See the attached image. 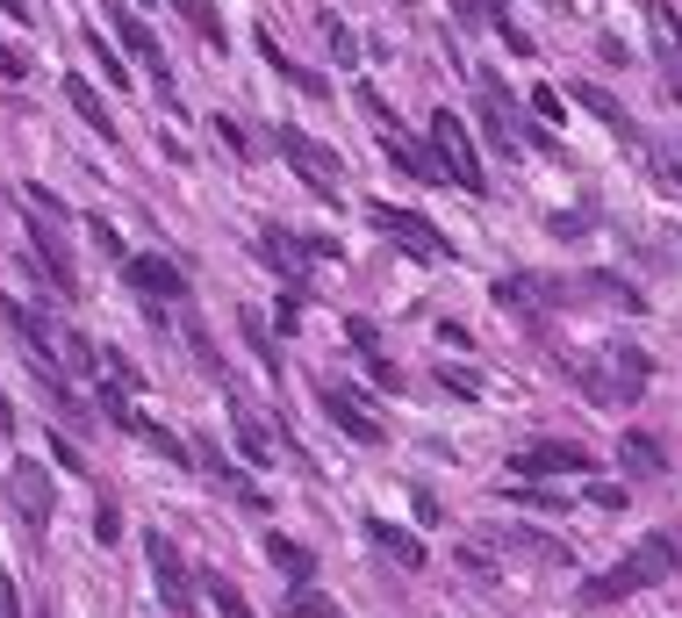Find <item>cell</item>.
<instances>
[{
  "instance_id": "8fae6325",
  "label": "cell",
  "mask_w": 682,
  "mask_h": 618,
  "mask_svg": "<svg viewBox=\"0 0 682 618\" xmlns=\"http://www.w3.org/2000/svg\"><path fill=\"white\" fill-rule=\"evenodd\" d=\"M108 22H116V36L130 44V58H136V66H144V72L158 80V94H166V51H158V36L144 29V22H136L130 8H108Z\"/></svg>"
},
{
  "instance_id": "4fadbf2b",
  "label": "cell",
  "mask_w": 682,
  "mask_h": 618,
  "mask_svg": "<svg viewBox=\"0 0 682 618\" xmlns=\"http://www.w3.org/2000/svg\"><path fill=\"white\" fill-rule=\"evenodd\" d=\"M647 22H654V58H661V72H668V80H682V15L668 8V0H654Z\"/></svg>"
},
{
  "instance_id": "603a6c76",
  "label": "cell",
  "mask_w": 682,
  "mask_h": 618,
  "mask_svg": "<svg viewBox=\"0 0 682 618\" xmlns=\"http://www.w3.org/2000/svg\"><path fill=\"white\" fill-rule=\"evenodd\" d=\"M582 108H589V116H603V122L618 130V138H632V116L611 102V94H603V86H582Z\"/></svg>"
},
{
  "instance_id": "e0dca14e",
  "label": "cell",
  "mask_w": 682,
  "mask_h": 618,
  "mask_svg": "<svg viewBox=\"0 0 682 618\" xmlns=\"http://www.w3.org/2000/svg\"><path fill=\"white\" fill-rule=\"evenodd\" d=\"M65 102L80 108V122H86V130H94V138H116V122H108L101 94H94V86H86V80H65Z\"/></svg>"
},
{
  "instance_id": "30bf717a",
  "label": "cell",
  "mask_w": 682,
  "mask_h": 618,
  "mask_svg": "<svg viewBox=\"0 0 682 618\" xmlns=\"http://www.w3.org/2000/svg\"><path fill=\"white\" fill-rule=\"evenodd\" d=\"M561 281H546V274H503V281H495V302H503V309H517V317H539V309H553V302H561Z\"/></svg>"
},
{
  "instance_id": "5bb4252c",
  "label": "cell",
  "mask_w": 682,
  "mask_h": 618,
  "mask_svg": "<svg viewBox=\"0 0 682 618\" xmlns=\"http://www.w3.org/2000/svg\"><path fill=\"white\" fill-rule=\"evenodd\" d=\"M302 252H309V245H295L288 230H266V238H259V266H273V274H280V281H295V288H302V274H309V266H302Z\"/></svg>"
},
{
  "instance_id": "5b68a950",
  "label": "cell",
  "mask_w": 682,
  "mask_h": 618,
  "mask_svg": "<svg viewBox=\"0 0 682 618\" xmlns=\"http://www.w3.org/2000/svg\"><path fill=\"white\" fill-rule=\"evenodd\" d=\"M431 152H439V166L453 173V180H460L467 194H481V188H489V173H481V158H475V138H467V130H460L453 116H445V108L431 116Z\"/></svg>"
},
{
  "instance_id": "ba28073f",
  "label": "cell",
  "mask_w": 682,
  "mask_h": 618,
  "mask_svg": "<svg viewBox=\"0 0 682 618\" xmlns=\"http://www.w3.org/2000/svg\"><path fill=\"white\" fill-rule=\"evenodd\" d=\"M130 288L152 295V302H188V274H180L166 252H136L130 259Z\"/></svg>"
},
{
  "instance_id": "8d00e7d4",
  "label": "cell",
  "mask_w": 682,
  "mask_h": 618,
  "mask_svg": "<svg viewBox=\"0 0 682 618\" xmlns=\"http://www.w3.org/2000/svg\"><path fill=\"white\" fill-rule=\"evenodd\" d=\"M589 230V209H575V216H553V238H582Z\"/></svg>"
},
{
  "instance_id": "d6a6232c",
  "label": "cell",
  "mask_w": 682,
  "mask_h": 618,
  "mask_svg": "<svg viewBox=\"0 0 682 618\" xmlns=\"http://www.w3.org/2000/svg\"><path fill=\"white\" fill-rule=\"evenodd\" d=\"M244 338H252V353H259V360H266V367H273V331H266V324H259L252 309H244Z\"/></svg>"
},
{
  "instance_id": "f546056e",
  "label": "cell",
  "mask_w": 682,
  "mask_h": 618,
  "mask_svg": "<svg viewBox=\"0 0 682 618\" xmlns=\"http://www.w3.org/2000/svg\"><path fill=\"white\" fill-rule=\"evenodd\" d=\"M611 367L625 381H639V389H647V375H654V360H647V353H632V345H625V353H611Z\"/></svg>"
},
{
  "instance_id": "7c38bea8",
  "label": "cell",
  "mask_w": 682,
  "mask_h": 618,
  "mask_svg": "<svg viewBox=\"0 0 682 618\" xmlns=\"http://www.w3.org/2000/svg\"><path fill=\"white\" fill-rule=\"evenodd\" d=\"M0 309H8L22 324V338L36 345V367H58V338H65V331L51 324V309H36V302H0Z\"/></svg>"
},
{
  "instance_id": "cb8c5ba5",
  "label": "cell",
  "mask_w": 682,
  "mask_h": 618,
  "mask_svg": "<svg viewBox=\"0 0 682 618\" xmlns=\"http://www.w3.org/2000/svg\"><path fill=\"white\" fill-rule=\"evenodd\" d=\"M180 15L194 22V36H208V44L223 51V22H216V0H180Z\"/></svg>"
},
{
  "instance_id": "277c9868",
  "label": "cell",
  "mask_w": 682,
  "mask_h": 618,
  "mask_svg": "<svg viewBox=\"0 0 682 618\" xmlns=\"http://www.w3.org/2000/svg\"><path fill=\"white\" fill-rule=\"evenodd\" d=\"M144 561H152V583H158V597H166V611L188 618L194 611V575H188V561H180V547H172L166 533H144Z\"/></svg>"
},
{
  "instance_id": "d4e9b609",
  "label": "cell",
  "mask_w": 682,
  "mask_h": 618,
  "mask_svg": "<svg viewBox=\"0 0 682 618\" xmlns=\"http://www.w3.org/2000/svg\"><path fill=\"white\" fill-rule=\"evenodd\" d=\"M495 489H503V497H517V503H531V511H561V489H531V482H495Z\"/></svg>"
},
{
  "instance_id": "52a82bcc",
  "label": "cell",
  "mask_w": 682,
  "mask_h": 618,
  "mask_svg": "<svg viewBox=\"0 0 682 618\" xmlns=\"http://www.w3.org/2000/svg\"><path fill=\"white\" fill-rule=\"evenodd\" d=\"M316 395H324L331 425H338L345 439H359V447H381V425H374V411H367V403H359V395L345 389V381H331V375H324V389H316Z\"/></svg>"
},
{
  "instance_id": "9a60e30c",
  "label": "cell",
  "mask_w": 682,
  "mask_h": 618,
  "mask_svg": "<svg viewBox=\"0 0 682 618\" xmlns=\"http://www.w3.org/2000/svg\"><path fill=\"white\" fill-rule=\"evenodd\" d=\"M381 152H388V158H395V166H403V173H417V180H439V173H445L439 158H424V152H417V144L403 138V122H395V116L381 122Z\"/></svg>"
},
{
  "instance_id": "ffe728a7",
  "label": "cell",
  "mask_w": 682,
  "mask_h": 618,
  "mask_svg": "<svg viewBox=\"0 0 682 618\" xmlns=\"http://www.w3.org/2000/svg\"><path fill=\"white\" fill-rule=\"evenodd\" d=\"M238 447H244V461H252V467H273V439H266V425H259L244 403H238Z\"/></svg>"
},
{
  "instance_id": "b9f144b4",
  "label": "cell",
  "mask_w": 682,
  "mask_h": 618,
  "mask_svg": "<svg viewBox=\"0 0 682 618\" xmlns=\"http://www.w3.org/2000/svg\"><path fill=\"white\" fill-rule=\"evenodd\" d=\"M8 431H15V411H8V395H0V439H8Z\"/></svg>"
},
{
  "instance_id": "60d3db41",
  "label": "cell",
  "mask_w": 682,
  "mask_h": 618,
  "mask_svg": "<svg viewBox=\"0 0 682 618\" xmlns=\"http://www.w3.org/2000/svg\"><path fill=\"white\" fill-rule=\"evenodd\" d=\"M0 15H8V22H29V0H0Z\"/></svg>"
},
{
  "instance_id": "83f0119b",
  "label": "cell",
  "mask_w": 682,
  "mask_h": 618,
  "mask_svg": "<svg viewBox=\"0 0 682 618\" xmlns=\"http://www.w3.org/2000/svg\"><path fill=\"white\" fill-rule=\"evenodd\" d=\"M136 439H152V447H158V453H166V461H180V467H188V461H194V453H188V447H180V439H172V431H166V425H152V417H144V431H136Z\"/></svg>"
},
{
  "instance_id": "f35d334b",
  "label": "cell",
  "mask_w": 682,
  "mask_h": 618,
  "mask_svg": "<svg viewBox=\"0 0 682 618\" xmlns=\"http://www.w3.org/2000/svg\"><path fill=\"white\" fill-rule=\"evenodd\" d=\"M94 245H101V252H108V259H122V238H116V230H108V224H101V216H94Z\"/></svg>"
},
{
  "instance_id": "7402d4cb",
  "label": "cell",
  "mask_w": 682,
  "mask_h": 618,
  "mask_svg": "<svg viewBox=\"0 0 682 618\" xmlns=\"http://www.w3.org/2000/svg\"><path fill=\"white\" fill-rule=\"evenodd\" d=\"M625 461L639 467V475H661L668 453H661V439H654V431H625Z\"/></svg>"
},
{
  "instance_id": "4dcf8cb0",
  "label": "cell",
  "mask_w": 682,
  "mask_h": 618,
  "mask_svg": "<svg viewBox=\"0 0 682 618\" xmlns=\"http://www.w3.org/2000/svg\"><path fill=\"white\" fill-rule=\"evenodd\" d=\"M345 338H352L359 353H367V360H374V353H381V331L367 324V317H352V324H345Z\"/></svg>"
},
{
  "instance_id": "44dd1931",
  "label": "cell",
  "mask_w": 682,
  "mask_h": 618,
  "mask_svg": "<svg viewBox=\"0 0 682 618\" xmlns=\"http://www.w3.org/2000/svg\"><path fill=\"white\" fill-rule=\"evenodd\" d=\"M266 561L280 568V575H295V583H302L309 568H316V554H309V547H295V539H280V533H273V539H266Z\"/></svg>"
},
{
  "instance_id": "2e32d148",
  "label": "cell",
  "mask_w": 682,
  "mask_h": 618,
  "mask_svg": "<svg viewBox=\"0 0 682 618\" xmlns=\"http://www.w3.org/2000/svg\"><path fill=\"white\" fill-rule=\"evenodd\" d=\"M367 539H374L381 554H395L403 568H424V547H417V539H409L403 525H388V518H367Z\"/></svg>"
},
{
  "instance_id": "4316f807",
  "label": "cell",
  "mask_w": 682,
  "mask_h": 618,
  "mask_svg": "<svg viewBox=\"0 0 682 618\" xmlns=\"http://www.w3.org/2000/svg\"><path fill=\"white\" fill-rule=\"evenodd\" d=\"M208 597H216V611H223V618H252V604L238 597V583H223V575H208Z\"/></svg>"
},
{
  "instance_id": "7a4b0ae2",
  "label": "cell",
  "mask_w": 682,
  "mask_h": 618,
  "mask_svg": "<svg viewBox=\"0 0 682 618\" xmlns=\"http://www.w3.org/2000/svg\"><path fill=\"white\" fill-rule=\"evenodd\" d=\"M273 152L288 158V166L302 173V180H309V188H316V194H324V202H331V188H338V180H345L338 152H331V144H316V138H309V130H295V122H288V130H273Z\"/></svg>"
},
{
  "instance_id": "6da1fadb",
  "label": "cell",
  "mask_w": 682,
  "mask_h": 618,
  "mask_svg": "<svg viewBox=\"0 0 682 618\" xmlns=\"http://www.w3.org/2000/svg\"><path fill=\"white\" fill-rule=\"evenodd\" d=\"M675 568H682V533H647L611 575H589V583H582V604H625V597H639V590L668 583Z\"/></svg>"
},
{
  "instance_id": "836d02e7",
  "label": "cell",
  "mask_w": 682,
  "mask_h": 618,
  "mask_svg": "<svg viewBox=\"0 0 682 618\" xmlns=\"http://www.w3.org/2000/svg\"><path fill=\"white\" fill-rule=\"evenodd\" d=\"M0 80H29V58H22L8 36H0Z\"/></svg>"
},
{
  "instance_id": "3957f363",
  "label": "cell",
  "mask_w": 682,
  "mask_h": 618,
  "mask_svg": "<svg viewBox=\"0 0 682 618\" xmlns=\"http://www.w3.org/2000/svg\"><path fill=\"white\" fill-rule=\"evenodd\" d=\"M367 224H374L381 238L409 245V259H453V238H445L439 224H424L417 209H388V202H374V209H367Z\"/></svg>"
},
{
  "instance_id": "d590c367",
  "label": "cell",
  "mask_w": 682,
  "mask_h": 618,
  "mask_svg": "<svg viewBox=\"0 0 682 618\" xmlns=\"http://www.w3.org/2000/svg\"><path fill=\"white\" fill-rule=\"evenodd\" d=\"M531 108H539V122H561V94H553V86H539V94H531Z\"/></svg>"
},
{
  "instance_id": "e575fe53",
  "label": "cell",
  "mask_w": 682,
  "mask_h": 618,
  "mask_svg": "<svg viewBox=\"0 0 682 618\" xmlns=\"http://www.w3.org/2000/svg\"><path fill=\"white\" fill-rule=\"evenodd\" d=\"M324 36H331V51H338L345 66H352V58H359V44H352V29H345V22H324Z\"/></svg>"
},
{
  "instance_id": "74e56055",
  "label": "cell",
  "mask_w": 682,
  "mask_h": 618,
  "mask_svg": "<svg viewBox=\"0 0 682 618\" xmlns=\"http://www.w3.org/2000/svg\"><path fill=\"white\" fill-rule=\"evenodd\" d=\"M589 503H603V511H625V489H618V482H597V489H589Z\"/></svg>"
},
{
  "instance_id": "8992f818",
  "label": "cell",
  "mask_w": 682,
  "mask_h": 618,
  "mask_svg": "<svg viewBox=\"0 0 682 618\" xmlns=\"http://www.w3.org/2000/svg\"><path fill=\"white\" fill-rule=\"evenodd\" d=\"M8 497H15V511L29 518V525H51V511H58L44 461H15V467H8Z\"/></svg>"
},
{
  "instance_id": "ac0fdd59",
  "label": "cell",
  "mask_w": 682,
  "mask_h": 618,
  "mask_svg": "<svg viewBox=\"0 0 682 618\" xmlns=\"http://www.w3.org/2000/svg\"><path fill=\"white\" fill-rule=\"evenodd\" d=\"M259 51H266V66H273V72H280V80H295V86H302V94H331V86H324V80H316V72H302V66H295V58H288V51H280V44H273V29H266V36H259Z\"/></svg>"
},
{
  "instance_id": "1f68e13d",
  "label": "cell",
  "mask_w": 682,
  "mask_h": 618,
  "mask_svg": "<svg viewBox=\"0 0 682 618\" xmlns=\"http://www.w3.org/2000/svg\"><path fill=\"white\" fill-rule=\"evenodd\" d=\"M116 533H122V511H116V503H101V511H94V539L116 547Z\"/></svg>"
},
{
  "instance_id": "f1b7e54d",
  "label": "cell",
  "mask_w": 682,
  "mask_h": 618,
  "mask_svg": "<svg viewBox=\"0 0 682 618\" xmlns=\"http://www.w3.org/2000/svg\"><path fill=\"white\" fill-rule=\"evenodd\" d=\"M460 22H489V29H503V0H460Z\"/></svg>"
},
{
  "instance_id": "484cf974",
  "label": "cell",
  "mask_w": 682,
  "mask_h": 618,
  "mask_svg": "<svg viewBox=\"0 0 682 618\" xmlns=\"http://www.w3.org/2000/svg\"><path fill=\"white\" fill-rule=\"evenodd\" d=\"M280 611H288V618H345L338 604H331V597H316V590H295V597L280 604Z\"/></svg>"
},
{
  "instance_id": "ab89813d",
  "label": "cell",
  "mask_w": 682,
  "mask_h": 618,
  "mask_svg": "<svg viewBox=\"0 0 682 618\" xmlns=\"http://www.w3.org/2000/svg\"><path fill=\"white\" fill-rule=\"evenodd\" d=\"M0 618H22V604H15V583H0Z\"/></svg>"
},
{
  "instance_id": "9c48e42d",
  "label": "cell",
  "mask_w": 682,
  "mask_h": 618,
  "mask_svg": "<svg viewBox=\"0 0 682 618\" xmlns=\"http://www.w3.org/2000/svg\"><path fill=\"white\" fill-rule=\"evenodd\" d=\"M589 453L582 447H567V439H546V447H525V453H511V475H589Z\"/></svg>"
},
{
  "instance_id": "d6986e66",
  "label": "cell",
  "mask_w": 682,
  "mask_h": 618,
  "mask_svg": "<svg viewBox=\"0 0 682 618\" xmlns=\"http://www.w3.org/2000/svg\"><path fill=\"white\" fill-rule=\"evenodd\" d=\"M58 360H65L72 375L101 381V353H94V338H80V331H65V338H58Z\"/></svg>"
}]
</instances>
